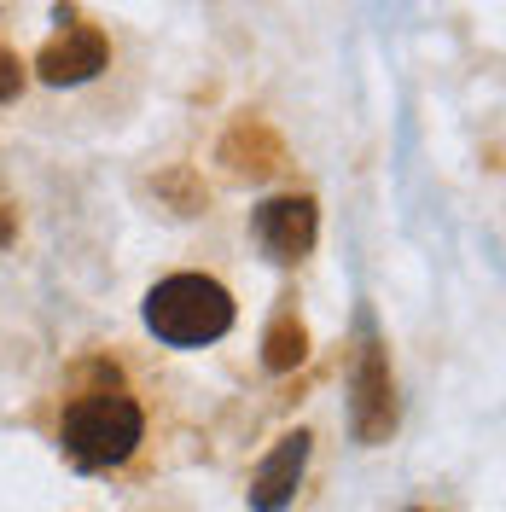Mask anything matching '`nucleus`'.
I'll return each instance as SVG.
<instances>
[{"label":"nucleus","instance_id":"1","mask_svg":"<svg viewBox=\"0 0 506 512\" xmlns=\"http://www.w3.org/2000/svg\"><path fill=\"white\" fill-rule=\"evenodd\" d=\"M59 443L82 472H117L146 443V414L117 379H94L64 402Z\"/></svg>","mask_w":506,"mask_h":512},{"label":"nucleus","instance_id":"2","mask_svg":"<svg viewBox=\"0 0 506 512\" xmlns=\"http://www.w3.org/2000/svg\"><path fill=\"white\" fill-rule=\"evenodd\" d=\"M146 326L163 344H181V350L187 344H216L233 326V297L204 274H169L146 297Z\"/></svg>","mask_w":506,"mask_h":512},{"label":"nucleus","instance_id":"3","mask_svg":"<svg viewBox=\"0 0 506 512\" xmlns=\"http://www.w3.org/2000/svg\"><path fill=\"white\" fill-rule=\"evenodd\" d=\"M256 239L274 262H297L315 245V204L309 198H268L256 210Z\"/></svg>","mask_w":506,"mask_h":512},{"label":"nucleus","instance_id":"4","mask_svg":"<svg viewBox=\"0 0 506 512\" xmlns=\"http://www.w3.org/2000/svg\"><path fill=\"white\" fill-rule=\"evenodd\" d=\"M35 70H41L47 82H88V76L105 70V35L88 30V24H64V35H53V41L41 47Z\"/></svg>","mask_w":506,"mask_h":512},{"label":"nucleus","instance_id":"5","mask_svg":"<svg viewBox=\"0 0 506 512\" xmlns=\"http://www.w3.org/2000/svg\"><path fill=\"white\" fill-rule=\"evenodd\" d=\"M303 460H309V437L297 431V437H285V443L262 460V472H256V483H251V507L256 512H280L285 501H291L297 478H303Z\"/></svg>","mask_w":506,"mask_h":512},{"label":"nucleus","instance_id":"6","mask_svg":"<svg viewBox=\"0 0 506 512\" xmlns=\"http://www.w3.org/2000/svg\"><path fill=\"white\" fill-rule=\"evenodd\" d=\"M355 425H361V437H384V431H390V373H384L379 350L361 355V402H355Z\"/></svg>","mask_w":506,"mask_h":512},{"label":"nucleus","instance_id":"7","mask_svg":"<svg viewBox=\"0 0 506 512\" xmlns=\"http://www.w3.org/2000/svg\"><path fill=\"white\" fill-rule=\"evenodd\" d=\"M297 361H303V326H297L291 315H280L274 332H268V367L285 373V367H297Z\"/></svg>","mask_w":506,"mask_h":512},{"label":"nucleus","instance_id":"8","mask_svg":"<svg viewBox=\"0 0 506 512\" xmlns=\"http://www.w3.org/2000/svg\"><path fill=\"white\" fill-rule=\"evenodd\" d=\"M12 94H18V59L0 53V99H12Z\"/></svg>","mask_w":506,"mask_h":512}]
</instances>
